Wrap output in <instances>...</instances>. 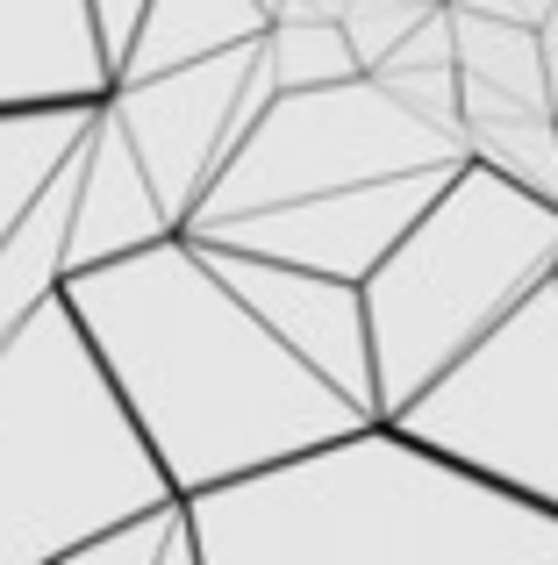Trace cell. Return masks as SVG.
I'll list each match as a JSON object with an SVG mask.
<instances>
[{
  "mask_svg": "<svg viewBox=\"0 0 558 565\" xmlns=\"http://www.w3.org/2000/svg\"><path fill=\"white\" fill-rule=\"evenodd\" d=\"M65 301L180 494L373 423V408L315 373L186 230L65 273Z\"/></svg>",
  "mask_w": 558,
  "mask_h": 565,
  "instance_id": "6da1fadb",
  "label": "cell"
},
{
  "mask_svg": "<svg viewBox=\"0 0 558 565\" xmlns=\"http://www.w3.org/2000/svg\"><path fill=\"white\" fill-rule=\"evenodd\" d=\"M208 565H558V509L394 415L186 494Z\"/></svg>",
  "mask_w": 558,
  "mask_h": 565,
  "instance_id": "7a4b0ae2",
  "label": "cell"
},
{
  "mask_svg": "<svg viewBox=\"0 0 558 565\" xmlns=\"http://www.w3.org/2000/svg\"><path fill=\"white\" fill-rule=\"evenodd\" d=\"M165 494L180 487L57 287L0 344V565H65Z\"/></svg>",
  "mask_w": 558,
  "mask_h": 565,
  "instance_id": "3957f363",
  "label": "cell"
},
{
  "mask_svg": "<svg viewBox=\"0 0 558 565\" xmlns=\"http://www.w3.org/2000/svg\"><path fill=\"white\" fill-rule=\"evenodd\" d=\"M545 279H558V201L494 172L487 158H465L459 180L358 279L373 316L379 415H401Z\"/></svg>",
  "mask_w": 558,
  "mask_h": 565,
  "instance_id": "277c9868",
  "label": "cell"
},
{
  "mask_svg": "<svg viewBox=\"0 0 558 565\" xmlns=\"http://www.w3.org/2000/svg\"><path fill=\"white\" fill-rule=\"evenodd\" d=\"M465 158H473L465 129H444L422 108H408L379 72H358V79L336 86H279L258 129L229 151V166L194 201L186 230L244 215V207L301 201V193H344V186L401 180V172L465 166Z\"/></svg>",
  "mask_w": 558,
  "mask_h": 565,
  "instance_id": "5b68a950",
  "label": "cell"
},
{
  "mask_svg": "<svg viewBox=\"0 0 558 565\" xmlns=\"http://www.w3.org/2000/svg\"><path fill=\"white\" fill-rule=\"evenodd\" d=\"M394 423L558 509V279L444 365Z\"/></svg>",
  "mask_w": 558,
  "mask_h": 565,
  "instance_id": "8992f818",
  "label": "cell"
},
{
  "mask_svg": "<svg viewBox=\"0 0 558 565\" xmlns=\"http://www.w3.org/2000/svg\"><path fill=\"white\" fill-rule=\"evenodd\" d=\"M459 172L465 166H437V172H401V180H373V186H344V193H301V201H272V207L201 222L186 236L237 244V250L287 258V265H315V273H336V279H365Z\"/></svg>",
  "mask_w": 558,
  "mask_h": 565,
  "instance_id": "52a82bcc",
  "label": "cell"
},
{
  "mask_svg": "<svg viewBox=\"0 0 558 565\" xmlns=\"http://www.w3.org/2000/svg\"><path fill=\"white\" fill-rule=\"evenodd\" d=\"M258 43H229L215 57H194V65H165V72H143V79H115L108 108L122 115L129 143H137L143 172H151L165 215L186 230L194 201L208 193V180L223 172V129L229 108H237L244 79L258 65Z\"/></svg>",
  "mask_w": 558,
  "mask_h": 565,
  "instance_id": "ba28073f",
  "label": "cell"
},
{
  "mask_svg": "<svg viewBox=\"0 0 558 565\" xmlns=\"http://www.w3.org/2000/svg\"><path fill=\"white\" fill-rule=\"evenodd\" d=\"M201 244V236H194ZM208 265L301 351L315 373H330L358 408L379 415V365H373V316H365V287L358 279L315 273V265H287V258H258L237 244H201Z\"/></svg>",
  "mask_w": 558,
  "mask_h": 565,
  "instance_id": "9c48e42d",
  "label": "cell"
},
{
  "mask_svg": "<svg viewBox=\"0 0 558 565\" xmlns=\"http://www.w3.org/2000/svg\"><path fill=\"white\" fill-rule=\"evenodd\" d=\"M115 57L100 43L94 0H0V108L108 100Z\"/></svg>",
  "mask_w": 558,
  "mask_h": 565,
  "instance_id": "30bf717a",
  "label": "cell"
},
{
  "mask_svg": "<svg viewBox=\"0 0 558 565\" xmlns=\"http://www.w3.org/2000/svg\"><path fill=\"white\" fill-rule=\"evenodd\" d=\"M86 172H79V201H72V236H65V273H79V265H100V258H122V250H143L158 244V236H172L180 222L165 215V201H158L151 172H143L137 143H129L122 115L100 100L94 129H86L79 143Z\"/></svg>",
  "mask_w": 558,
  "mask_h": 565,
  "instance_id": "8fae6325",
  "label": "cell"
},
{
  "mask_svg": "<svg viewBox=\"0 0 558 565\" xmlns=\"http://www.w3.org/2000/svg\"><path fill=\"white\" fill-rule=\"evenodd\" d=\"M79 172H86V158L72 151L65 166H57V180L36 193V207L14 222V236L0 244V344L36 316V301H51V294L65 287V236H72Z\"/></svg>",
  "mask_w": 558,
  "mask_h": 565,
  "instance_id": "7c38bea8",
  "label": "cell"
},
{
  "mask_svg": "<svg viewBox=\"0 0 558 565\" xmlns=\"http://www.w3.org/2000/svg\"><path fill=\"white\" fill-rule=\"evenodd\" d=\"M100 100H51V108H0V244L36 207L72 151L86 143Z\"/></svg>",
  "mask_w": 558,
  "mask_h": 565,
  "instance_id": "4fadbf2b",
  "label": "cell"
},
{
  "mask_svg": "<svg viewBox=\"0 0 558 565\" xmlns=\"http://www.w3.org/2000/svg\"><path fill=\"white\" fill-rule=\"evenodd\" d=\"M266 29H272L266 0H151L115 79L194 65V57H215V51H229V43H251V36H266Z\"/></svg>",
  "mask_w": 558,
  "mask_h": 565,
  "instance_id": "5bb4252c",
  "label": "cell"
},
{
  "mask_svg": "<svg viewBox=\"0 0 558 565\" xmlns=\"http://www.w3.org/2000/svg\"><path fill=\"white\" fill-rule=\"evenodd\" d=\"M459 14V72L465 79H487L502 94L523 100H551V72H545V43H537L530 22H502V14H480V8H451Z\"/></svg>",
  "mask_w": 558,
  "mask_h": 565,
  "instance_id": "9a60e30c",
  "label": "cell"
},
{
  "mask_svg": "<svg viewBox=\"0 0 558 565\" xmlns=\"http://www.w3.org/2000/svg\"><path fill=\"white\" fill-rule=\"evenodd\" d=\"M65 565H208V558H201V530L186 494H165L158 509H137L122 523L94 530Z\"/></svg>",
  "mask_w": 558,
  "mask_h": 565,
  "instance_id": "2e32d148",
  "label": "cell"
},
{
  "mask_svg": "<svg viewBox=\"0 0 558 565\" xmlns=\"http://www.w3.org/2000/svg\"><path fill=\"white\" fill-rule=\"evenodd\" d=\"M266 51H272L279 86H336V79H358L365 72L344 22H272Z\"/></svg>",
  "mask_w": 558,
  "mask_h": 565,
  "instance_id": "e0dca14e",
  "label": "cell"
},
{
  "mask_svg": "<svg viewBox=\"0 0 558 565\" xmlns=\"http://www.w3.org/2000/svg\"><path fill=\"white\" fill-rule=\"evenodd\" d=\"M437 8H444V0H437ZM422 14H430V0H351L344 8V36H351V51H358V65L379 72Z\"/></svg>",
  "mask_w": 558,
  "mask_h": 565,
  "instance_id": "ac0fdd59",
  "label": "cell"
},
{
  "mask_svg": "<svg viewBox=\"0 0 558 565\" xmlns=\"http://www.w3.org/2000/svg\"><path fill=\"white\" fill-rule=\"evenodd\" d=\"M143 8H151V0H94V22H100V43H108L115 72H122L129 43H137V22H143Z\"/></svg>",
  "mask_w": 558,
  "mask_h": 565,
  "instance_id": "d6986e66",
  "label": "cell"
},
{
  "mask_svg": "<svg viewBox=\"0 0 558 565\" xmlns=\"http://www.w3.org/2000/svg\"><path fill=\"white\" fill-rule=\"evenodd\" d=\"M451 8H480V14H502V22H530L537 29L558 0H451Z\"/></svg>",
  "mask_w": 558,
  "mask_h": 565,
  "instance_id": "ffe728a7",
  "label": "cell"
},
{
  "mask_svg": "<svg viewBox=\"0 0 558 565\" xmlns=\"http://www.w3.org/2000/svg\"><path fill=\"white\" fill-rule=\"evenodd\" d=\"M351 0H279L272 22H344Z\"/></svg>",
  "mask_w": 558,
  "mask_h": 565,
  "instance_id": "44dd1931",
  "label": "cell"
},
{
  "mask_svg": "<svg viewBox=\"0 0 558 565\" xmlns=\"http://www.w3.org/2000/svg\"><path fill=\"white\" fill-rule=\"evenodd\" d=\"M537 43H545V72H551V94H558V8L537 22Z\"/></svg>",
  "mask_w": 558,
  "mask_h": 565,
  "instance_id": "7402d4cb",
  "label": "cell"
},
{
  "mask_svg": "<svg viewBox=\"0 0 558 565\" xmlns=\"http://www.w3.org/2000/svg\"><path fill=\"white\" fill-rule=\"evenodd\" d=\"M266 8H279V0H266Z\"/></svg>",
  "mask_w": 558,
  "mask_h": 565,
  "instance_id": "603a6c76",
  "label": "cell"
}]
</instances>
